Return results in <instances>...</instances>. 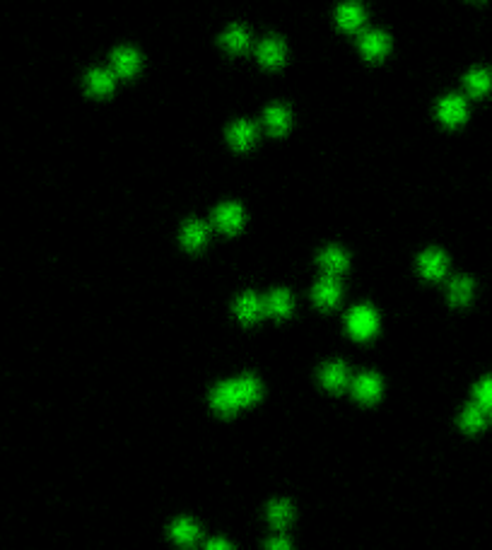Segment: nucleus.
Wrapping results in <instances>:
<instances>
[{"mask_svg": "<svg viewBox=\"0 0 492 550\" xmlns=\"http://www.w3.org/2000/svg\"><path fill=\"white\" fill-rule=\"evenodd\" d=\"M321 382H324V386H328L331 391L343 389L345 382H348V370H345L343 365H338V362H333V365L324 367V372H321Z\"/></svg>", "mask_w": 492, "mask_h": 550, "instance_id": "nucleus-5", "label": "nucleus"}, {"mask_svg": "<svg viewBox=\"0 0 492 550\" xmlns=\"http://www.w3.org/2000/svg\"><path fill=\"white\" fill-rule=\"evenodd\" d=\"M261 396V386L256 379L246 377V379H234V382L220 384L213 391V408L225 415L237 413L239 408L251 406L254 401H259Z\"/></svg>", "mask_w": 492, "mask_h": 550, "instance_id": "nucleus-1", "label": "nucleus"}, {"mask_svg": "<svg viewBox=\"0 0 492 550\" xmlns=\"http://www.w3.org/2000/svg\"><path fill=\"white\" fill-rule=\"evenodd\" d=\"M476 403L483 406L488 413H492V377L483 379V382L476 386Z\"/></svg>", "mask_w": 492, "mask_h": 550, "instance_id": "nucleus-9", "label": "nucleus"}, {"mask_svg": "<svg viewBox=\"0 0 492 550\" xmlns=\"http://www.w3.org/2000/svg\"><path fill=\"white\" fill-rule=\"evenodd\" d=\"M471 87L476 92H485L490 87V75L488 73H476L471 75Z\"/></svg>", "mask_w": 492, "mask_h": 550, "instance_id": "nucleus-12", "label": "nucleus"}, {"mask_svg": "<svg viewBox=\"0 0 492 550\" xmlns=\"http://www.w3.org/2000/svg\"><path fill=\"white\" fill-rule=\"evenodd\" d=\"M268 550H290V543H287L283 536H278V538H273V541H271Z\"/></svg>", "mask_w": 492, "mask_h": 550, "instance_id": "nucleus-15", "label": "nucleus"}, {"mask_svg": "<svg viewBox=\"0 0 492 550\" xmlns=\"http://www.w3.org/2000/svg\"><path fill=\"white\" fill-rule=\"evenodd\" d=\"M471 280H466V278H459V280H454V285H451V300L454 302H466L468 297H471Z\"/></svg>", "mask_w": 492, "mask_h": 550, "instance_id": "nucleus-10", "label": "nucleus"}, {"mask_svg": "<svg viewBox=\"0 0 492 550\" xmlns=\"http://www.w3.org/2000/svg\"><path fill=\"white\" fill-rule=\"evenodd\" d=\"M172 536H174V541L181 543V546H193V543L198 541V536H201V529H198L193 519L184 517V519H179V522H174Z\"/></svg>", "mask_w": 492, "mask_h": 550, "instance_id": "nucleus-3", "label": "nucleus"}, {"mask_svg": "<svg viewBox=\"0 0 492 550\" xmlns=\"http://www.w3.org/2000/svg\"><path fill=\"white\" fill-rule=\"evenodd\" d=\"M205 550H232L230 543L227 541H220V538H215V541H210L208 546H205Z\"/></svg>", "mask_w": 492, "mask_h": 550, "instance_id": "nucleus-16", "label": "nucleus"}, {"mask_svg": "<svg viewBox=\"0 0 492 550\" xmlns=\"http://www.w3.org/2000/svg\"><path fill=\"white\" fill-rule=\"evenodd\" d=\"M220 225L222 227H227V230H232V227H237L239 225V213L234 208H230V210H222V215H220Z\"/></svg>", "mask_w": 492, "mask_h": 550, "instance_id": "nucleus-11", "label": "nucleus"}, {"mask_svg": "<svg viewBox=\"0 0 492 550\" xmlns=\"http://www.w3.org/2000/svg\"><path fill=\"white\" fill-rule=\"evenodd\" d=\"M353 394H355L360 401L372 403V401L379 399V394H382V382H379V379L374 377V374H362V377L355 379Z\"/></svg>", "mask_w": 492, "mask_h": 550, "instance_id": "nucleus-2", "label": "nucleus"}, {"mask_svg": "<svg viewBox=\"0 0 492 550\" xmlns=\"http://www.w3.org/2000/svg\"><path fill=\"white\" fill-rule=\"evenodd\" d=\"M374 326H377V319H374V314L369 309H357L353 317H350V329L360 338L369 336L374 331Z\"/></svg>", "mask_w": 492, "mask_h": 550, "instance_id": "nucleus-4", "label": "nucleus"}, {"mask_svg": "<svg viewBox=\"0 0 492 550\" xmlns=\"http://www.w3.org/2000/svg\"><path fill=\"white\" fill-rule=\"evenodd\" d=\"M268 519H271L273 526H278V529H283V526H287L292 522V507L287 505L285 500L280 502H273L271 509H268Z\"/></svg>", "mask_w": 492, "mask_h": 550, "instance_id": "nucleus-7", "label": "nucleus"}, {"mask_svg": "<svg viewBox=\"0 0 492 550\" xmlns=\"http://www.w3.org/2000/svg\"><path fill=\"white\" fill-rule=\"evenodd\" d=\"M485 418H488V411L483 406H478V403H471L464 411V415H461V425L468 432H476L485 425Z\"/></svg>", "mask_w": 492, "mask_h": 550, "instance_id": "nucleus-6", "label": "nucleus"}, {"mask_svg": "<svg viewBox=\"0 0 492 550\" xmlns=\"http://www.w3.org/2000/svg\"><path fill=\"white\" fill-rule=\"evenodd\" d=\"M336 295H338V288H336V285H331V283H324L319 288V302L331 304L333 300H336Z\"/></svg>", "mask_w": 492, "mask_h": 550, "instance_id": "nucleus-13", "label": "nucleus"}, {"mask_svg": "<svg viewBox=\"0 0 492 550\" xmlns=\"http://www.w3.org/2000/svg\"><path fill=\"white\" fill-rule=\"evenodd\" d=\"M287 307H290V300H287V295H275L271 300V312H275V314H285Z\"/></svg>", "mask_w": 492, "mask_h": 550, "instance_id": "nucleus-14", "label": "nucleus"}, {"mask_svg": "<svg viewBox=\"0 0 492 550\" xmlns=\"http://www.w3.org/2000/svg\"><path fill=\"white\" fill-rule=\"evenodd\" d=\"M420 266H423L425 275H430V278H437V275L444 273V268H447V261H444V256L439 254V251H430V254H425V259L420 261Z\"/></svg>", "mask_w": 492, "mask_h": 550, "instance_id": "nucleus-8", "label": "nucleus"}]
</instances>
